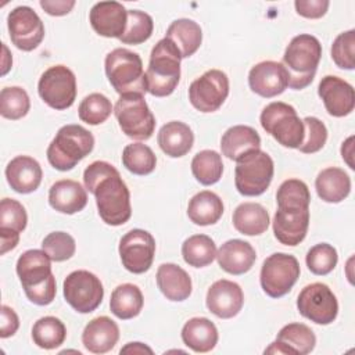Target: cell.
<instances>
[{
    "mask_svg": "<svg viewBox=\"0 0 355 355\" xmlns=\"http://www.w3.org/2000/svg\"><path fill=\"white\" fill-rule=\"evenodd\" d=\"M83 183L96 197L98 215L110 226H121L130 219V193L118 169L105 161L92 162L83 172Z\"/></svg>",
    "mask_w": 355,
    "mask_h": 355,
    "instance_id": "cell-1",
    "label": "cell"
},
{
    "mask_svg": "<svg viewBox=\"0 0 355 355\" xmlns=\"http://www.w3.org/2000/svg\"><path fill=\"white\" fill-rule=\"evenodd\" d=\"M17 275L31 302L40 306L53 302L57 286L51 272V259L44 250H28L19 255Z\"/></svg>",
    "mask_w": 355,
    "mask_h": 355,
    "instance_id": "cell-2",
    "label": "cell"
},
{
    "mask_svg": "<svg viewBox=\"0 0 355 355\" xmlns=\"http://www.w3.org/2000/svg\"><path fill=\"white\" fill-rule=\"evenodd\" d=\"M180 51L166 37L151 50L148 68L144 73L146 92L155 97L172 94L180 80Z\"/></svg>",
    "mask_w": 355,
    "mask_h": 355,
    "instance_id": "cell-3",
    "label": "cell"
},
{
    "mask_svg": "<svg viewBox=\"0 0 355 355\" xmlns=\"http://www.w3.org/2000/svg\"><path fill=\"white\" fill-rule=\"evenodd\" d=\"M322 57L320 42L308 33L294 36L286 47L283 65L288 73V87L305 89L312 83Z\"/></svg>",
    "mask_w": 355,
    "mask_h": 355,
    "instance_id": "cell-4",
    "label": "cell"
},
{
    "mask_svg": "<svg viewBox=\"0 0 355 355\" xmlns=\"http://www.w3.org/2000/svg\"><path fill=\"white\" fill-rule=\"evenodd\" d=\"M94 137L80 125H65L58 129L47 147V159L57 171H71L93 151Z\"/></svg>",
    "mask_w": 355,
    "mask_h": 355,
    "instance_id": "cell-5",
    "label": "cell"
},
{
    "mask_svg": "<svg viewBox=\"0 0 355 355\" xmlns=\"http://www.w3.org/2000/svg\"><path fill=\"white\" fill-rule=\"evenodd\" d=\"M105 75L119 94L146 93V78L140 55L123 47L110 51L104 61Z\"/></svg>",
    "mask_w": 355,
    "mask_h": 355,
    "instance_id": "cell-6",
    "label": "cell"
},
{
    "mask_svg": "<svg viewBox=\"0 0 355 355\" xmlns=\"http://www.w3.org/2000/svg\"><path fill=\"white\" fill-rule=\"evenodd\" d=\"M261 126L279 144L287 148H298L304 140V122L295 108L283 101L268 104L259 116Z\"/></svg>",
    "mask_w": 355,
    "mask_h": 355,
    "instance_id": "cell-7",
    "label": "cell"
},
{
    "mask_svg": "<svg viewBox=\"0 0 355 355\" xmlns=\"http://www.w3.org/2000/svg\"><path fill=\"white\" fill-rule=\"evenodd\" d=\"M236 162L234 184L237 191L245 197L263 194L275 173V164L270 155L259 148L245 154Z\"/></svg>",
    "mask_w": 355,
    "mask_h": 355,
    "instance_id": "cell-8",
    "label": "cell"
},
{
    "mask_svg": "<svg viewBox=\"0 0 355 355\" xmlns=\"http://www.w3.org/2000/svg\"><path fill=\"white\" fill-rule=\"evenodd\" d=\"M114 114L121 130L130 139L148 140L155 129V118L150 111L144 94L126 93L121 94Z\"/></svg>",
    "mask_w": 355,
    "mask_h": 355,
    "instance_id": "cell-9",
    "label": "cell"
},
{
    "mask_svg": "<svg viewBox=\"0 0 355 355\" xmlns=\"http://www.w3.org/2000/svg\"><path fill=\"white\" fill-rule=\"evenodd\" d=\"M300 273V263L294 255L275 252L262 263L259 275L261 287L269 297L280 298L293 288Z\"/></svg>",
    "mask_w": 355,
    "mask_h": 355,
    "instance_id": "cell-10",
    "label": "cell"
},
{
    "mask_svg": "<svg viewBox=\"0 0 355 355\" xmlns=\"http://www.w3.org/2000/svg\"><path fill=\"white\" fill-rule=\"evenodd\" d=\"M65 301L79 313L96 311L104 297V288L100 279L85 269L71 272L62 284Z\"/></svg>",
    "mask_w": 355,
    "mask_h": 355,
    "instance_id": "cell-11",
    "label": "cell"
},
{
    "mask_svg": "<svg viewBox=\"0 0 355 355\" xmlns=\"http://www.w3.org/2000/svg\"><path fill=\"white\" fill-rule=\"evenodd\" d=\"M40 98L54 110L69 108L76 98L75 73L65 65L47 68L37 83Z\"/></svg>",
    "mask_w": 355,
    "mask_h": 355,
    "instance_id": "cell-12",
    "label": "cell"
},
{
    "mask_svg": "<svg viewBox=\"0 0 355 355\" xmlns=\"http://www.w3.org/2000/svg\"><path fill=\"white\" fill-rule=\"evenodd\" d=\"M297 309L300 315L316 324H330L338 315V302L327 284L312 283L298 294Z\"/></svg>",
    "mask_w": 355,
    "mask_h": 355,
    "instance_id": "cell-13",
    "label": "cell"
},
{
    "mask_svg": "<svg viewBox=\"0 0 355 355\" xmlns=\"http://www.w3.org/2000/svg\"><path fill=\"white\" fill-rule=\"evenodd\" d=\"M229 96V78L220 69H209L191 82L189 100L200 112H214Z\"/></svg>",
    "mask_w": 355,
    "mask_h": 355,
    "instance_id": "cell-14",
    "label": "cell"
},
{
    "mask_svg": "<svg viewBox=\"0 0 355 355\" xmlns=\"http://www.w3.org/2000/svg\"><path fill=\"white\" fill-rule=\"evenodd\" d=\"M119 257L126 270L135 275L147 272L154 261L155 240L143 229H132L119 240Z\"/></svg>",
    "mask_w": 355,
    "mask_h": 355,
    "instance_id": "cell-15",
    "label": "cell"
},
{
    "mask_svg": "<svg viewBox=\"0 0 355 355\" xmlns=\"http://www.w3.org/2000/svg\"><path fill=\"white\" fill-rule=\"evenodd\" d=\"M12 44L22 51L35 50L44 37V25L36 11L28 6L15 7L7 17Z\"/></svg>",
    "mask_w": 355,
    "mask_h": 355,
    "instance_id": "cell-16",
    "label": "cell"
},
{
    "mask_svg": "<svg viewBox=\"0 0 355 355\" xmlns=\"http://www.w3.org/2000/svg\"><path fill=\"white\" fill-rule=\"evenodd\" d=\"M248 85L261 97H276L288 87V73L282 62L262 61L250 69Z\"/></svg>",
    "mask_w": 355,
    "mask_h": 355,
    "instance_id": "cell-17",
    "label": "cell"
},
{
    "mask_svg": "<svg viewBox=\"0 0 355 355\" xmlns=\"http://www.w3.org/2000/svg\"><path fill=\"white\" fill-rule=\"evenodd\" d=\"M318 94L322 98L326 111L331 116L341 118L349 115L354 111V87L338 76L326 75L324 78H322L318 87Z\"/></svg>",
    "mask_w": 355,
    "mask_h": 355,
    "instance_id": "cell-18",
    "label": "cell"
},
{
    "mask_svg": "<svg viewBox=\"0 0 355 355\" xmlns=\"http://www.w3.org/2000/svg\"><path fill=\"white\" fill-rule=\"evenodd\" d=\"M207 308L220 319L234 318L243 308L244 294L241 287L232 280H216L207 291Z\"/></svg>",
    "mask_w": 355,
    "mask_h": 355,
    "instance_id": "cell-19",
    "label": "cell"
},
{
    "mask_svg": "<svg viewBox=\"0 0 355 355\" xmlns=\"http://www.w3.org/2000/svg\"><path fill=\"white\" fill-rule=\"evenodd\" d=\"M316 337L311 327L293 322L280 329L276 340L265 349V354H293L306 355L313 351Z\"/></svg>",
    "mask_w": 355,
    "mask_h": 355,
    "instance_id": "cell-20",
    "label": "cell"
},
{
    "mask_svg": "<svg viewBox=\"0 0 355 355\" xmlns=\"http://www.w3.org/2000/svg\"><path fill=\"white\" fill-rule=\"evenodd\" d=\"M89 21L97 35L119 39L126 28L128 11L118 1H98L92 7Z\"/></svg>",
    "mask_w": 355,
    "mask_h": 355,
    "instance_id": "cell-21",
    "label": "cell"
},
{
    "mask_svg": "<svg viewBox=\"0 0 355 355\" xmlns=\"http://www.w3.org/2000/svg\"><path fill=\"white\" fill-rule=\"evenodd\" d=\"M309 227V209L277 208L273 216V233L284 245H298Z\"/></svg>",
    "mask_w": 355,
    "mask_h": 355,
    "instance_id": "cell-22",
    "label": "cell"
},
{
    "mask_svg": "<svg viewBox=\"0 0 355 355\" xmlns=\"http://www.w3.org/2000/svg\"><path fill=\"white\" fill-rule=\"evenodd\" d=\"M6 178L14 191L29 194L40 186L43 171L35 158L29 155H18L7 164Z\"/></svg>",
    "mask_w": 355,
    "mask_h": 355,
    "instance_id": "cell-23",
    "label": "cell"
},
{
    "mask_svg": "<svg viewBox=\"0 0 355 355\" xmlns=\"http://www.w3.org/2000/svg\"><path fill=\"white\" fill-rule=\"evenodd\" d=\"M257 259L254 247L244 240L233 239L223 243L216 251L218 265L230 275H243L248 272Z\"/></svg>",
    "mask_w": 355,
    "mask_h": 355,
    "instance_id": "cell-24",
    "label": "cell"
},
{
    "mask_svg": "<svg viewBox=\"0 0 355 355\" xmlns=\"http://www.w3.org/2000/svg\"><path fill=\"white\" fill-rule=\"evenodd\" d=\"M119 340V327L108 316L92 319L83 329L82 343L92 354H105L111 351Z\"/></svg>",
    "mask_w": 355,
    "mask_h": 355,
    "instance_id": "cell-25",
    "label": "cell"
},
{
    "mask_svg": "<svg viewBox=\"0 0 355 355\" xmlns=\"http://www.w3.org/2000/svg\"><path fill=\"white\" fill-rule=\"evenodd\" d=\"M49 204L53 209L61 214H76L87 204L86 189L71 179L58 180L49 190Z\"/></svg>",
    "mask_w": 355,
    "mask_h": 355,
    "instance_id": "cell-26",
    "label": "cell"
},
{
    "mask_svg": "<svg viewBox=\"0 0 355 355\" xmlns=\"http://www.w3.org/2000/svg\"><path fill=\"white\" fill-rule=\"evenodd\" d=\"M157 286L169 301H184L191 294L189 273L176 263H162L157 269Z\"/></svg>",
    "mask_w": 355,
    "mask_h": 355,
    "instance_id": "cell-27",
    "label": "cell"
},
{
    "mask_svg": "<svg viewBox=\"0 0 355 355\" xmlns=\"http://www.w3.org/2000/svg\"><path fill=\"white\" fill-rule=\"evenodd\" d=\"M261 148V137L258 132L247 125H236L229 128L220 139L222 154L233 161H239L245 154Z\"/></svg>",
    "mask_w": 355,
    "mask_h": 355,
    "instance_id": "cell-28",
    "label": "cell"
},
{
    "mask_svg": "<svg viewBox=\"0 0 355 355\" xmlns=\"http://www.w3.org/2000/svg\"><path fill=\"white\" fill-rule=\"evenodd\" d=\"M159 148L171 158L186 155L194 143V135L190 126L180 121L166 122L157 136Z\"/></svg>",
    "mask_w": 355,
    "mask_h": 355,
    "instance_id": "cell-29",
    "label": "cell"
},
{
    "mask_svg": "<svg viewBox=\"0 0 355 355\" xmlns=\"http://www.w3.org/2000/svg\"><path fill=\"white\" fill-rule=\"evenodd\" d=\"M315 189L320 200L324 202L337 204L348 197L351 191V179L344 169L329 166L318 173Z\"/></svg>",
    "mask_w": 355,
    "mask_h": 355,
    "instance_id": "cell-30",
    "label": "cell"
},
{
    "mask_svg": "<svg viewBox=\"0 0 355 355\" xmlns=\"http://www.w3.org/2000/svg\"><path fill=\"white\" fill-rule=\"evenodd\" d=\"M218 329L207 318H191L182 329V340L194 352H209L218 344Z\"/></svg>",
    "mask_w": 355,
    "mask_h": 355,
    "instance_id": "cell-31",
    "label": "cell"
},
{
    "mask_svg": "<svg viewBox=\"0 0 355 355\" xmlns=\"http://www.w3.org/2000/svg\"><path fill=\"white\" fill-rule=\"evenodd\" d=\"M165 37L178 47L182 58H187L200 49L202 42V31L196 21L179 18L168 26Z\"/></svg>",
    "mask_w": 355,
    "mask_h": 355,
    "instance_id": "cell-32",
    "label": "cell"
},
{
    "mask_svg": "<svg viewBox=\"0 0 355 355\" xmlns=\"http://www.w3.org/2000/svg\"><path fill=\"white\" fill-rule=\"evenodd\" d=\"M223 214V202L218 194L204 190L191 197L187 205L190 220L198 226H209L216 223Z\"/></svg>",
    "mask_w": 355,
    "mask_h": 355,
    "instance_id": "cell-33",
    "label": "cell"
},
{
    "mask_svg": "<svg viewBox=\"0 0 355 355\" xmlns=\"http://www.w3.org/2000/svg\"><path fill=\"white\" fill-rule=\"evenodd\" d=\"M234 229L245 236H259L266 232L269 226V214L258 202L240 204L232 216Z\"/></svg>",
    "mask_w": 355,
    "mask_h": 355,
    "instance_id": "cell-34",
    "label": "cell"
},
{
    "mask_svg": "<svg viewBox=\"0 0 355 355\" xmlns=\"http://www.w3.org/2000/svg\"><path fill=\"white\" fill-rule=\"evenodd\" d=\"M144 298L141 290L132 283H123L114 288L110 298L111 312L122 320L136 318L143 309Z\"/></svg>",
    "mask_w": 355,
    "mask_h": 355,
    "instance_id": "cell-35",
    "label": "cell"
},
{
    "mask_svg": "<svg viewBox=\"0 0 355 355\" xmlns=\"http://www.w3.org/2000/svg\"><path fill=\"white\" fill-rule=\"evenodd\" d=\"M182 257L187 265L204 268L216 258V245L209 236L194 234L183 241Z\"/></svg>",
    "mask_w": 355,
    "mask_h": 355,
    "instance_id": "cell-36",
    "label": "cell"
},
{
    "mask_svg": "<svg viewBox=\"0 0 355 355\" xmlns=\"http://www.w3.org/2000/svg\"><path fill=\"white\" fill-rule=\"evenodd\" d=\"M67 338L65 324L55 316H43L32 327L33 343L43 349H54Z\"/></svg>",
    "mask_w": 355,
    "mask_h": 355,
    "instance_id": "cell-37",
    "label": "cell"
},
{
    "mask_svg": "<svg viewBox=\"0 0 355 355\" xmlns=\"http://www.w3.org/2000/svg\"><path fill=\"white\" fill-rule=\"evenodd\" d=\"M191 172L196 180L201 184H215L219 182L223 173V162L220 154L215 150L198 151L191 159Z\"/></svg>",
    "mask_w": 355,
    "mask_h": 355,
    "instance_id": "cell-38",
    "label": "cell"
},
{
    "mask_svg": "<svg viewBox=\"0 0 355 355\" xmlns=\"http://www.w3.org/2000/svg\"><path fill=\"white\" fill-rule=\"evenodd\" d=\"M276 202L283 209H309V189L300 179H287L277 189Z\"/></svg>",
    "mask_w": 355,
    "mask_h": 355,
    "instance_id": "cell-39",
    "label": "cell"
},
{
    "mask_svg": "<svg viewBox=\"0 0 355 355\" xmlns=\"http://www.w3.org/2000/svg\"><path fill=\"white\" fill-rule=\"evenodd\" d=\"M122 164L129 172L144 176L155 169L157 157L148 146L130 143L122 151Z\"/></svg>",
    "mask_w": 355,
    "mask_h": 355,
    "instance_id": "cell-40",
    "label": "cell"
},
{
    "mask_svg": "<svg viewBox=\"0 0 355 355\" xmlns=\"http://www.w3.org/2000/svg\"><path fill=\"white\" fill-rule=\"evenodd\" d=\"M31 108V100L25 89L19 86L4 87L0 92V114L3 118L17 121L24 118Z\"/></svg>",
    "mask_w": 355,
    "mask_h": 355,
    "instance_id": "cell-41",
    "label": "cell"
},
{
    "mask_svg": "<svg viewBox=\"0 0 355 355\" xmlns=\"http://www.w3.org/2000/svg\"><path fill=\"white\" fill-rule=\"evenodd\" d=\"M153 18L140 10H128V22L123 35L119 40L123 44H140L148 40L153 35Z\"/></svg>",
    "mask_w": 355,
    "mask_h": 355,
    "instance_id": "cell-42",
    "label": "cell"
},
{
    "mask_svg": "<svg viewBox=\"0 0 355 355\" xmlns=\"http://www.w3.org/2000/svg\"><path fill=\"white\" fill-rule=\"evenodd\" d=\"M112 112L111 101L101 93L86 96L78 108L79 119L87 125H100L108 119Z\"/></svg>",
    "mask_w": 355,
    "mask_h": 355,
    "instance_id": "cell-43",
    "label": "cell"
},
{
    "mask_svg": "<svg viewBox=\"0 0 355 355\" xmlns=\"http://www.w3.org/2000/svg\"><path fill=\"white\" fill-rule=\"evenodd\" d=\"M28 223L24 205L14 198H3L0 202V233L21 234Z\"/></svg>",
    "mask_w": 355,
    "mask_h": 355,
    "instance_id": "cell-44",
    "label": "cell"
},
{
    "mask_svg": "<svg viewBox=\"0 0 355 355\" xmlns=\"http://www.w3.org/2000/svg\"><path fill=\"white\" fill-rule=\"evenodd\" d=\"M308 269L318 276H324L329 275L337 265L338 262V254L337 250L327 244V243H320L309 248L306 252L305 258Z\"/></svg>",
    "mask_w": 355,
    "mask_h": 355,
    "instance_id": "cell-45",
    "label": "cell"
},
{
    "mask_svg": "<svg viewBox=\"0 0 355 355\" xmlns=\"http://www.w3.org/2000/svg\"><path fill=\"white\" fill-rule=\"evenodd\" d=\"M42 250L47 252L51 261L62 262L75 255L76 243L69 233L53 232L43 239Z\"/></svg>",
    "mask_w": 355,
    "mask_h": 355,
    "instance_id": "cell-46",
    "label": "cell"
},
{
    "mask_svg": "<svg viewBox=\"0 0 355 355\" xmlns=\"http://www.w3.org/2000/svg\"><path fill=\"white\" fill-rule=\"evenodd\" d=\"M331 58L341 69L355 68V31L349 29L341 32L333 42Z\"/></svg>",
    "mask_w": 355,
    "mask_h": 355,
    "instance_id": "cell-47",
    "label": "cell"
},
{
    "mask_svg": "<svg viewBox=\"0 0 355 355\" xmlns=\"http://www.w3.org/2000/svg\"><path fill=\"white\" fill-rule=\"evenodd\" d=\"M304 122V140L298 150L304 154H313L323 148L327 140V129L324 123L315 116H305Z\"/></svg>",
    "mask_w": 355,
    "mask_h": 355,
    "instance_id": "cell-48",
    "label": "cell"
},
{
    "mask_svg": "<svg viewBox=\"0 0 355 355\" xmlns=\"http://www.w3.org/2000/svg\"><path fill=\"white\" fill-rule=\"evenodd\" d=\"M329 6L327 0H295L294 3L297 14L309 19L322 18L327 12Z\"/></svg>",
    "mask_w": 355,
    "mask_h": 355,
    "instance_id": "cell-49",
    "label": "cell"
},
{
    "mask_svg": "<svg viewBox=\"0 0 355 355\" xmlns=\"http://www.w3.org/2000/svg\"><path fill=\"white\" fill-rule=\"evenodd\" d=\"M19 327V319L15 311L8 305H1V323H0V337L7 338L17 333Z\"/></svg>",
    "mask_w": 355,
    "mask_h": 355,
    "instance_id": "cell-50",
    "label": "cell"
},
{
    "mask_svg": "<svg viewBox=\"0 0 355 355\" xmlns=\"http://www.w3.org/2000/svg\"><path fill=\"white\" fill-rule=\"evenodd\" d=\"M40 7L53 17H61L71 12L75 7L73 0H40Z\"/></svg>",
    "mask_w": 355,
    "mask_h": 355,
    "instance_id": "cell-51",
    "label": "cell"
},
{
    "mask_svg": "<svg viewBox=\"0 0 355 355\" xmlns=\"http://www.w3.org/2000/svg\"><path fill=\"white\" fill-rule=\"evenodd\" d=\"M341 157L343 159L347 162V165L354 169V162H352V157H354V136H349L345 141H343L341 144Z\"/></svg>",
    "mask_w": 355,
    "mask_h": 355,
    "instance_id": "cell-52",
    "label": "cell"
},
{
    "mask_svg": "<svg viewBox=\"0 0 355 355\" xmlns=\"http://www.w3.org/2000/svg\"><path fill=\"white\" fill-rule=\"evenodd\" d=\"M121 354H153V349L143 343H128L119 351Z\"/></svg>",
    "mask_w": 355,
    "mask_h": 355,
    "instance_id": "cell-53",
    "label": "cell"
},
{
    "mask_svg": "<svg viewBox=\"0 0 355 355\" xmlns=\"http://www.w3.org/2000/svg\"><path fill=\"white\" fill-rule=\"evenodd\" d=\"M12 65V58H11V54L8 53V49L7 46L3 43V60H1V75H6L10 68Z\"/></svg>",
    "mask_w": 355,
    "mask_h": 355,
    "instance_id": "cell-54",
    "label": "cell"
}]
</instances>
